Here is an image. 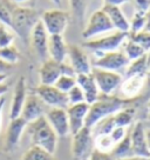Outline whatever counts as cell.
<instances>
[{
  "mask_svg": "<svg viewBox=\"0 0 150 160\" xmlns=\"http://www.w3.org/2000/svg\"><path fill=\"white\" fill-rule=\"evenodd\" d=\"M131 101L133 100L123 99L117 95L100 94L99 98L89 105V110H88V114L86 119V126L93 128L99 121L109 115L115 114L117 111L127 107Z\"/></svg>",
  "mask_w": 150,
  "mask_h": 160,
  "instance_id": "cell-1",
  "label": "cell"
},
{
  "mask_svg": "<svg viewBox=\"0 0 150 160\" xmlns=\"http://www.w3.org/2000/svg\"><path fill=\"white\" fill-rule=\"evenodd\" d=\"M26 130L28 131L32 145L38 146L40 148H44L47 152L54 154L58 147V139L54 130L50 127L46 117H40L36 120L28 122L26 126Z\"/></svg>",
  "mask_w": 150,
  "mask_h": 160,
  "instance_id": "cell-2",
  "label": "cell"
},
{
  "mask_svg": "<svg viewBox=\"0 0 150 160\" xmlns=\"http://www.w3.org/2000/svg\"><path fill=\"white\" fill-rule=\"evenodd\" d=\"M40 21L38 12L33 8L16 6L12 8V25L11 30L14 32L25 44L30 42V33L34 26Z\"/></svg>",
  "mask_w": 150,
  "mask_h": 160,
  "instance_id": "cell-3",
  "label": "cell"
},
{
  "mask_svg": "<svg viewBox=\"0 0 150 160\" xmlns=\"http://www.w3.org/2000/svg\"><path fill=\"white\" fill-rule=\"evenodd\" d=\"M72 158L73 160H87L94 151V134L91 128L85 126L72 138Z\"/></svg>",
  "mask_w": 150,
  "mask_h": 160,
  "instance_id": "cell-4",
  "label": "cell"
},
{
  "mask_svg": "<svg viewBox=\"0 0 150 160\" xmlns=\"http://www.w3.org/2000/svg\"><path fill=\"white\" fill-rule=\"evenodd\" d=\"M128 33L124 32H119L116 31L115 33L107 37H102L99 39H89L83 42V47L88 50L93 51L96 57L111 52V51H117L121 46L123 45L125 40L128 39Z\"/></svg>",
  "mask_w": 150,
  "mask_h": 160,
  "instance_id": "cell-5",
  "label": "cell"
},
{
  "mask_svg": "<svg viewBox=\"0 0 150 160\" xmlns=\"http://www.w3.org/2000/svg\"><path fill=\"white\" fill-rule=\"evenodd\" d=\"M90 73L94 77L100 94H113L120 87L121 82L123 80L122 75L119 72L102 70V68H97V67H93Z\"/></svg>",
  "mask_w": 150,
  "mask_h": 160,
  "instance_id": "cell-6",
  "label": "cell"
},
{
  "mask_svg": "<svg viewBox=\"0 0 150 160\" xmlns=\"http://www.w3.org/2000/svg\"><path fill=\"white\" fill-rule=\"evenodd\" d=\"M40 21L49 35H62L69 24V14L62 10H49L42 14Z\"/></svg>",
  "mask_w": 150,
  "mask_h": 160,
  "instance_id": "cell-7",
  "label": "cell"
},
{
  "mask_svg": "<svg viewBox=\"0 0 150 160\" xmlns=\"http://www.w3.org/2000/svg\"><path fill=\"white\" fill-rule=\"evenodd\" d=\"M35 94L49 108H67L69 106L67 93L61 92L54 85H40L36 87Z\"/></svg>",
  "mask_w": 150,
  "mask_h": 160,
  "instance_id": "cell-8",
  "label": "cell"
},
{
  "mask_svg": "<svg viewBox=\"0 0 150 160\" xmlns=\"http://www.w3.org/2000/svg\"><path fill=\"white\" fill-rule=\"evenodd\" d=\"M113 30H114V27L111 25L110 20L108 19V17L102 10H99L95 11L90 15L87 26L82 32V37H83V39L89 40Z\"/></svg>",
  "mask_w": 150,
  "mask_h": 160,
  "instance_id": "cell-9",
  "label": "cell"
},
{
  "mask_svg": "<svg viewBox=\"0 0 150 160\" xmlns=\"http://www.w3.org/2000/svg\"><path fill=\"white\" fill-rule=\"evenodd\" d=\"M129 60L123 53V51H111L107 52L97 57V59L94 61L93 67L102 68V70L113 71V72H119V71L127 68L129 65Z\"/></svg>",
  "mask_w": 150,
  "mask_h": 160,
  "instance_id": "cell-10",
  "label": "cell"
},
{
  "mask_svg": "<svg viewBox=\"0 0 150 160\" xmlns=\"http://www.w3.org/2000/svg\"><path fill=\"white\" fill-rule=\"evenodd\" d=\"M129 134L130 142H131V155L149 159L150 152L148 147V141H147V131L143 122L136 121Z\"/></svg>",
  "mask_w": 150,
  "mask_h": 160,
  "instance_id": "cell-11",
  "label": "cell"
},
{
  "mask_svg": "<svg viewBox=\"0 0 150 160\" xmlns=\"http://www.w3.org/2000/svg\"><path fill=\"white\" fill-rule=\"evenodd\" d=\"M67 58L69 59V65L74 70L75 74H87L91 72L93 66L90 64L88 55L80 46L68 45Z\"/></svg>",
  "mask_w": 150,
  "mask_h": 160,
  "instance_id": "cell-12",
  "label": "cell"
},
{
  "mask_svg": "<svg viewBox=\"0 0 150 160\" xmlns=\"http://www.w3.org/2000/svg\"><path fill=\"white\" fill-rule=\"evenodd\" d=\"M45 117L59 138H63L70 134L66 108H49L48 111H46Z\"/></svg>",
  "mask_w": 150,
  "mask_h": 160,
  "instance_id": "cell-13",
  "label": "cell"
},
{
  "mask_svg": "<svg viewBox=\"0 0 150 160\" xmlns=\"http://www.w3.org/2000/svg\"><path fill=\"white\" fill-rule=\"evenodd\" d=\"M48 38L49 34L47 33L41 21H39L30 33V42L41 61L48 59Z\"/></svg>",
  "mask_w": 150,
  "mask_h": 160,
  "instance_id": "cell-14",
  "label": "cell"
},
{
  "mask_svg": "<svg viewBox=\"0 0 150 160\" xmlns=\"http://www.w3.org/2000/svg\"><path fill=\"white\" fill-rule=\"evenodd\" d=\"M88 110H89V104H87V102L69 105L66 108L67 115H68V122H69V131L72 135L75 134L76 132H79L81 128H83L86 126Z\"/></svg>",
  "mask_w": 150,
  "mask_h": 160,
  "instance_id": "cell-15",
  "label": "cell"
},
{
  "mask_svg": "<svg viewBox=\"0 0 150 160\" xmlns=\"http://www.w3.org/2000/svg\"><path fill=\"white\" fill-rule=\"evenodd\" d=\"M46 113V105L42 100L35 94H27L25 104L22 107L20 117L26 122H32L40 117H44Z\"/></svg>",
  "mask_w": 150,
  "mask_h": 160,
  "instance_id": "cell-16",
  "label": "cell"
},
{
  "mask_svg": "<svg viewBox=\"0 0 150 160\" xmlns=\"http://www.w3.org/2000/svg\"><path fill=\"white\" fill-rule=\"evenodd\" d=\"M147 75H129L125 77V79L122 80L120 87L117 90L120 91V98L127 100L135 99L141 93L145 85Z\"/></svg>",
  "mask_w": 150,
  "mask_h": 160,
  "instance_id": "cell-17",
  "label": "cell"
},
{
  "mask_svg": "<svg viewBox=\"0 0 150 160\" xmlns=\"http://www.w3.org/2000/svg\"><path fill=\"white\" fill-rule=\"evenodd\" d=\"M26 126H27V122L21 117L15 118V119H11L8 127H7V132H6V151H8V152L13 151L19 145L22 133L26 130Z\"/></svg>",
  "mask_w": 150,
  "mask_h": 160,
  "instance_id": "cell-18",
  "label": "cell"
},
{
  "mask_svg": "<svg viewBox=\"0 0 150 160\" xmlns=\"http://www.w3.org/2000/svg\"><path fill=\"white\" fill-rule=\"evenodd\" d=\"M61 74H62V62H58L48 58L45 61H42V65L39 70L40 84L54 85L55 81L59 79Z\"/></svg>",
  "mask_w": 150,
  "mask_h": 160,
  "instance_id": "cell-19",
  "label": "cell"
},
{
  "mask_svg": "<svg viewBox=\"0 0 150 160\" xmlns=\"http://www.w3.org/2000/svg\"><path fill=\"white\" fill-rule=\"evenodd\" d=\"M26 97H27V87H26V80L24 77H20L14 88L13 98H12V104H11L10 110V119L19 118L21 114V111L25 104Z\"/></svg>",
  "mask_w": 150,
  "mask_h": 160,
  "instance_id": "cell-20",
  "label": "cell"
},
{
  "mask_svg": "<svg viewBox=\"0 0 150 160\" xmlns=\"http://www.w3.org/2000/svg\"><path fill=\"white\" fill-rule=\"evenodd\" d=\"M102 11L105 13L110 20L111 25L114 27V30L119 31V32H124V33H129L130 24L129 20L127 19L124 13L122 12L121 7L111 5H103Z\"/></svg>",
  "mask_w": 150,
  "mask_h": 160,
  "instance_id": "cell-21",
  "label": "cell"
},
{
  "mask_svg": "<svg viewBox=\"0 0 150 160\" xmlns=\"http://www.w3.org/2000/svg\"><path fill=\"white\" fill-rule=\"evenodd\" d=\"M68 45L66 44L63 35L54 34L48 38V58L58 62H63L67 59Z\"/></svg>",
  "mask_w": 150,
  "mask_h": 160,
  "instance_id": "cell-22",
  "label": "cell"
},
{
  "mask_svg": "<svg viewBox=\"0 0 150 160\" xmlns=\"http://www.w3.org/2000/svg\"><path fill=\"white\" fill-rule=\"evenodd\" d=\"M76 85L80 86V88L83 92L85 100L87 104L90 105L99 98L100 92H99V88L96 86V82L91 73L76 75Z\"/></svg>",
  "mask_w": 150,
  "mask_h": 160,
  "instance_id": "cell-23",
  "label": "cell"
},
{
  "mask_svg": "<svg viewBox=\"0 0 150 160\" xmlns=\"http://www.w3.org/2000/svg\"><path fill=\"white\" fill-rule=\"evenodd\" d=\"M136 110L134 107H129L127 106L122 110L117 111L115 114H113V119H114V124L116 127H129L131 122L135 119Z\"/></svg>",
  "mask_w": 150,
  "mask_h": 160,
  "instance_id": "cell-24",
  "label": "cell"
},
{
  "mask_svg": "<svg viewBox=\"0 0 150 160\" xmlns=\"http://www.w3.org/2000/svg\"><path fill=\"white\" fill-rule=\"evenodd\" d=\"M110 154L114 157V159H122L127 157H131V142H130V134L129 132L127 133L124 138L116 142L115 146L110 152Z\"/></svg>",
  "mask_w": 150,
  "mask_h": 160,
  "instance_id": "cell-25",
  "label": "cell"
},
{
  "mask_svg": "<svg viewBox=\"0 0 150 160\" xmlns=\"http://www.w3.org/2000/svg\"><path fill=\"white\" fill-rule=\"evenodd\" d=\"M21 160H56V158L54 157V154L47 152L44 148L32 145L24 153Z\"/></svg>",
  "mask_w": 150,
  "mask_h": 160,
  "instance_id": "cell-26",
  "label": "cell"
},
{
  "mask_svg": "<svg viewBox=\"0 0 150 160\" xmlns=\"http://www.w3.org/2000/svg\"><path fill=\"white\" fill-rule=\"evenodd\" d=\"M147 74H148V67H147V61H145V54L142 55L138 59L130 61L129 65L127 66L125 77H129V75H147Z\"/></svg>",
  "mask_w": 150,
  "mask_h": 160,
  "instance_id": "cell-27",
  "label": "cell"
},
{
  "mask_svg": "<svg viewBox=\"0 0 150 160\" xmlns=\"http://www.w3.org/2000/svg\"><path fill=\"white\" fill-rule=\"evenodd\" d=\"M123 53L125 54V57L128 58L129 61L138 59L142 55L145 54L144 50H143L140 45H137L135 41H133L131 39H129V37H128V39L123 42Z\"/></svg>",
  "mask_w": 150,
  "mask_h": 160,
  "instance_id": "cell-28",
  "label": "cell"
},
{
  "mask_svg": "<svg viewBox=\"0 0 150 160\" xmlns=\"http://www.w3.org/2000/svg\"><path fill=\"white\" fill-rule=\"evenodd\" d=\"M147 22H148L147 13L135 11V13L133 15V19H131V21H129L130 28L128 34H135V33H138L141 31H144Z\"/></svg>",
  "mask_w": 150,
  "mask_h": 160,
  "instance_id": "cell-29",
  "label": "cell"
},
{
  "mask_svg": "<svg viewBox=\"0 0 150 160\" xmlns=\"http://www.w3.org/2000/svg\"><path fill=\"white\" fill-rule=\"evenodd\" d=\"M115 142L110 138L109 134H95L94 135V148L101 152L110 153Z\"/></svg>",
  "mask_w": 150,
  "mask_h": 160,
  "instance_id": "cell-30",
  "label": "cell"
},
{
  "mask_svg": "<svg viewBox=\"0 0 150 160\" xmlns=\"http://www.w3.org/2000/svg\"><path fill=\"white\" fill-rule=\"evenodd\" d=\"M0 59L13 66L20 60V53L16 50V47L13 45L2 47V48H0Z\"/></svg>",
  "mask_w": 150,
  "mask_h": 160,
  "instance_id": "cell-31",
  "label": "cell"
},
{
  "mask_svg": "<svg viewBox=\"0 0 150 160\" xmlns=\"http://www.w3.org/2000/svg\"><path fill=\"white\" fill-rule=\"evenodd\" d=\"M75 85H76V75L74 77V75L66 74H61L54 84V86L58 90H60L61 92H65V93H67Z\"/></svg>",
  "mask_w": 150,
  "mask_h": 160,
  "instance_id": "cell-32",
  "label": "cell"
},
{
  "mask_svg": "<svg viewBox=\"0 0 150 160\" xmlns=\"http://www.w3.org/2000/svg\"><path fill=\"white\" fill-rule=\"evenodd\" d=\"M87 1L88 0H69L70 10L73 13V17L76 18L79 21H82L86 15L87 10Z\"/></svg>",
  "mask_w": 150,
  "mask_h": 160,
  "instance_id": "cell-33",
  "label": "cell"
},
{
  "mask_svg": "<svg viewBox=\"0 0 150 160\" xmlns=\"http://www.w3.org/2000/svg\"><path fill=\"white\" fill-rule=\"evenodd\" d=\"M128 37H129V39L135 41L137 45H140L144 50L145 53L148 51H150V32L141 31V32L135 33V34H129Z\"/></svg>",
  "mask_w": 150,
  "mask_h": 160,
  "instance_id": "cell-34",
  "label": "cell"
},
{
  "mask_svg": "<svg viewBox=\"0 0 150 160\" xmlns=\"http://www.w3.org/2000/svg\"><path fill=\"white\" fill-rule=\"evenodd\" d=\"M12 8L5 0H0V24L11 28L12 25Z\"/></svg>",
  "mask_w": 150,
  "mask_h": 160,
  "instance_id": "cell-35",
  "label": "cell"
},
{
  "mask_svg": "<svg viewBox=\"0 0 150 160\" xmlns=\"http://www.w3.org/2000/svg\"><path fill=\"white\" fill-rule=\"evenodd\" d=\"M67 98H68V102L69 105H75V104H81V102H86L85 94L82 90L80 88L79 85H75L73 88H70L67 92Z\"/></svg>",
  "mask_w": 150,
  "mask_h": 160,
  "instance_id": "cell-36",
  "label": "cell"
},
{
  "mask_svg": "<svg viewBox=\"0 0 150 160\" xmlns=\"http://www.w3.org/2000/svg\"><path fill=\"white\" fill-rule=\"evenodd\" d=\"M14 34L11 32V28L0 24V48L13 45Z\"/></svg>",
  "mask_w": 150,
  "mask_h": 160,
  "instance_id": "cell-37",
  "label": "cell"
},
{
  "mask_svg": "<svg viewBox=\"0 0 150 160\" xmlns=\"http://www.w3.org/2000/svg\"><path fill=\"white\" fill-rule=\"evenodd\" d=\"M127 128H124V127H115L114 130L111 131L109 133L110 138L113 139V141L114 142H119L120 140H122L123 138H124L125 135H127Z\"/></svg>",
  "mask_w": 150,
  "mask_h": 160,
  "instance_id": "cell-38",
  "label": "cell"
},
{
  "mask_svg": "<svg viewBox=\"0 0 150 160\" xmlns=\"http://www.w3.org/2000/svg\"><path fill=\"white\" fill-rule=\"evenodd\" d=\"M87 160H115L114 157L110 153H105V152H101L94 148V151L91 152V154L89 155V158Z\"/></svg>",
  "mask_w": 150,
  "mask_h": 160,
  "instance_id": "cell-39",
  "label": "cell"
},
{
  "mask_svg": "<svg viewBox=\"0 0 150 160\" xmlns=\"http://www.w3.org/2000/svg\"><path fill=\"white\" fill-rule=\"evenodd\" d=\"M134 5L136 11L147 13L150 8V0H134Z\"/></svg>",
  "mask_w": 150,
  "mask_h": 160,
  "instance_id": "cell-40",
  "label": "cell"
},
{
  "mask_svg": "<svg viewBox=\"0 0 150 160\" xmlns=\"http://www.w3.org/2000/svg\"><path fill=\"white\" fill-rule=\"evenodd\" d=\"M11 70H12V65L0 59V74H7Z\"/></svg>",
  "mask_w": 150,
  "mask_h": 160,
  "instance_id": "cell-41",
  "label": "cell"
},
{
  "mask_svg": "<svg viewBox=\"0 0 150 160\" xmlns=\"http://www.w3.org/2000/svg\"><path fill=\"white\" fill-rule=\"evenodd\" d=\"M130 0H105V5H111L121 7V5H124Z\"/></svg>",
  "mask_w": 150,
  "mask_h": 160,
  "instance_id": "cell-42",
  "label": "cell"
},
{
  "mask_svg": "<svg viewBox=\"0 0 150 160\" xmlns=\"http://www.w3.org/2000/svg\"><path fill=\"white\" fill-rule=\"evenodd\" d=\"M5 104H6V97L4 94L0 97V127H1V117H2V111H4Z\"/></svg>",
  "mask_w": 150,
  "mask_h": 160,
  "instance_id": "cell-43",
  "label": "cell"
},
{
  "mask_svg": "<svg viewBox=\"0 0 150 160\" xmlns=\"http://www.w3.org/2000/svg\"><path fill=\"white\" fill-rule=\"evenodd\" d=\"M7 91H8V85L5 84V82H4V84H1V85H0V97L5 94Z\"/></svg>",
  "mask_w": 150,
  "mask_h": 160,
  "instance_id": "cell-44",
  "label": "cell"
},
{
  "mask_svg": "<svg viewBox=\"0 0 150 160\" xmlns=\"http://www.w3.org/2000/svg\"><path fill=\"white\" fill-rule=\"evenodd\" d=\"M117 160H149L147 158H141V157H135V155H131V157H127V158H122V159Z\"/></svg>",
  "mask_w": 150,
  "mask_h": 160,
  "instance_id": "cell-45",
  "label": "cell"
},
{
  "mask_svg": "<svg viewBox=\"0 0 150 160\" xmlns=\"http://www.w3.org/2000/svg\"><path fill=\"white\" fill-rule=\"evenodd\" d=\"M145 61H147V67H148V71H150V51H148L145 53Z\"/></svg>",
  "mask_w": 150,
  "mask_h": 160,
  "instance_id": "cell-46",
  "label": "cell"
},
{
  "mask_svg": "<svg viewBox=\"0 0 150 160\" xmlns=\"http://www.w3.org/2000/svg\"><path fill=\"white\" fill-rule=\"evenodd\" d=\"M147 141H148V147H149V152H150V131H147ZM150 160V157H149Z\"/></svg>",
  "mask_w": 150,
  "mask_h": 160,
  "instance_id": "cell-47",
  "label": "cell"
},
{
  "mask_svg": "<svg viewBox=\"0 0 150 160\" xmlns=\"http://www.w3.org/2000/svg\"><path fill=\"white\" fill-rule=\"evenodd\" d=\"M6 78H7V74H0V85L4 84V81L6 80Z\"/></svg>",
  "mask_w": 150,
  "mask_h": 160,
  "instance_id": "cell-48",
  "label": "cell"
},
{
  "mask_svg": "<svg viewBox=\"0 0 150 160\" xmlns=\"http://www.w3.org/2000/svg\"><path fill=\"white\" fill-rule=\"evenodd\" d=\"M144 31H148V32H150V18H148V22H147V26H145Z\"/></svg>",
  "mask_w": 150,
  "mask_h": 160,
  "instance_id": "cell-49",
  "label": "cell"
},
{
  "mask_svg": "<svg viewBox=\"0 0 150 160\" xmlns=\"http://www.w3.org/2000/svg\"><path fill=\"white\" fill-rule=\"evenodd\" d=\"M12 2H15V4H21V2H25L27 0H11Z\"/></svg>",
  "mask_w": 150,
  "mask_h": 160,
  "instance_id": "cell-50",
  "label": "cell"
},
{
  "mask_svg": "<svg viewBox=\"0 0 150 160\" xmlns=\"http://www.w3.org/2000/svg\"><path fill=\"white\" fill-rule=\"evenodd\" d=\"M52 1H53V2H54L56 6H60L61 5V0H52Z\"/></svg>",
  "mask_w": 150,
  "mask_h": 160,
  "instance_id": "cell-51",
  "label": "cell"
},
{
  "mask_svg": "<svg viewBox=\"0 0 150 160\" xmlns=\"http://www.w3.org/2000/svg\"><path fill=\"white\" fill-rule=\"evenodd\" d=\"M147 108H148V112H149V114H150V100H149V102H148V106H147Z\"/></svg>",
  "mask_w": 150,
  "mask_h": 160,
  "instance_id": "cell-52",
  "label": "cell"
},
{
  "mask_svg": "<svg viewBox=\"0 0 150 160\" xmlns=\"http://www.w3.org/2000/svg\"><path fill=\"white\" fill-rule=\"evenodd\" d=\"M147 17H148V18H150V8H149V11L147 12Z\"/></svg>",
  "mask_w": 150,
  "mask_h": 160,
  "instance_id": "cell-53",
  "label": "cell"
},
{
  "mask_svg": "<svg viewBox=\"0 0 150 160\" xmlns=\"http://www.w3.org/2000/svg\"><path fill=\"white\" fill-rule=\"evenodd\" d=\"M147 75H149V77H150V71H148V74H147Z\"/></svg>",
  "mask_w": 150,
  "mask_h": 160,
  "instance_id": "cell-54",
  "label": "cell"
},
{
  "mask_svg": "<svg viewBox=\"0 0 150 160\" xmlns=\"http://www.w3.org/2000/svg\"><path fill=\"white\" fill-rule=\"evenodd\" d=\"M148 120H149V122H150V114H149V118H148Z\"/></svg>",
  "mask_w": 150,
  "mask_h": 160,
  "instance_id": "cell-55",
  "label": "cell"
},
{
  "mask_svg": "<svg viewBox=\"0 0 150 160\" xmlns=\"http://www.w3.org/2000/svg\"><path fill=\"white\" fill-rule=\"evenodd\" d=\"M0 154H1V151H0Z\"/></svg>",
  "mask_w": 150,
  "mask_h": 160,
  "instance_id": "cell-56",
  "label": "cell"
}]
</instances>
